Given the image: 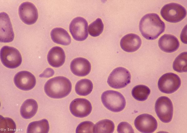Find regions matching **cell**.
Returning a JSON list of instances; mask_svg holds the SVG:
<instances>
[{
	"instance_id": "obj_1",
	"label": "cell",
	"mask_w": 187,
	"mask_h": 133,
	"mask_svg": "<svg viewBox=\"0 0 187 133\" xmlns=\"http://www.w3.org/2000/svg\"><path fill=\"white\" fill-rule=\"evenodd\" d=\"M164 22L155 13L145 14L141 18L139 23V29L142 35L148 40H154L165 30Z\"/></svg>"
},
{
	"instance_id": "obj_2",
	"label": "cell",
	"mask_w": 187,
	"mask_h": 133,
	"mask_svg": "<svg viewBox=\"0 0 187 133\" xmlns=\"http://www.w3.org/2000/svg\"><path fill=\"white\" fill-rule=\"evenodd\" d=\"M72 90L70 80L63 76H57L48 80L44 86L46 95L53 99H61L67 96Z\"/></svg>"
},
{
	"instance_id": "obj_3",
	"label": "cell",
	"mask_w": 187,
	"mask_h": 133,
	"mask_svg": "<svg viewBox=\"0 0 187 133\" xmlns=\"http://www.w3.org/2000/svg\"><path fill=\"white\" fill-rule=\"evenodd\" d=\"M101 99L104 106L113 112H120L125 107L124 97L117 91L108 90L104 92L101 95Z\"/></svg>"
},
{
	"instance_id": "obj_4",
	"label": "cell",
	"mask_w": 187,
	"mask_h": 133,
	"mask_svg": "<svg viewBox=\"0 0 187 133\" xmlns=\"http://www.w3.org/2000/svg\"><path fill=\"white\" fill-rule=\"evenodd\" d=\"M185 8L180 4L172 3L164 5L161 8L160 14L167 21L176 23L183 20L186 15Z\"/></svg>"
},
{
	"instance_id": "obj_5",
	"label": "cell",
	"mask_w": 187,
	"mask_h": 133,
	"mask_svg": "<svg viewBox=\"0 0 187 133\" xmlns=\"http://www.w3.org/2000/svg\"><path fill=\"white\" fill-rule=\"evenodd\" d=\"M131 76L129 72L123 67L114 69L109 75L107 83L111 87L119 89L126 87L130 82Z\"/></svg>"
},
{
	"instance_id": "obj_6",
	"label": "cell",
	"mask_w": 187,
	"mask_h": 133,
	"mask_svg": "<svg viewBox=\"0 0 187 133\" xmlns=\"http://www.w3.org/2000/svg\"><path fill=\"white\" fill-rule=\"evenodd\" d=\"M0 59L3 65L9 69H15L19 66L22 58L19 51L15 48L4 46L0 50Z\"/></svg>"
},
{
	"instance_id": "obj_7",
	"label": "cell",
	"mask_w": 187,
	"mask_h": 133,
	"mask_svg": "<svg viewBox=\"0 0 187 133\" xmlns=\"http://www.w3.org/2000/svg\"><path fill=\"white\" fill-rule=\"evenodd\" d=\"M155 110L156 114L162 122L168 123L171 120L173 113V107L171 100L168 97L162 96L155 102Z\"/></svg>"
},
{
	"instance_id": "obj_8",
	"label": "cell",
	"mask_w": 187,
	"mask_h": 133,
	"mask_svg": "<svg viewBox=\"0 0 187 133\" xmlns=\"http://www.w3.org/2000/svg\"><path fill=\"white\" fill-rule=\"evenodd\" d=\"M181 84L180 79L177 75L173 73H168L164 74L159 78L158 85L161 92L170 94L176 91Z\"/></svg>"
},
{
	"instance_id": "obj_9",
	"label": "cell",
	"mask_w": 187,
	"mask_h": 133,
	"mask_svg": "<svg viewBox=\"0 0 187 133\" xmlns=\"http://www.w3.org/2000/svg\"><path fill=\"white\" fill-rule=\"evenodd\" d=\"M88 23L84 18L78 17L73 18L69 26V31L73 38L77 41L85 40L88 37Z\"/></svg>"
},
{
	"instance_id": "obj_10",
	"label": "cell",
	"mask_w": 187,
	"mask_h": 133,
	"mask_svg": "<svg viewBox=\"0 0 187 133\" xmlns=\"http://www.w3.org/2000/svg\"><path fill=\"white\" fill-rule=\"evenodd\" d=\"M18 14L20 18L25 23L31 25L34 23L38 18L37 9L32 3L26 2L19 7Z\"/></svg>"
},
{
	"instance_id": "obj_11",
	"label": "cell",
	"mask_w": 187,
	"mask_h": 133,
	"mask_svg": "<svg viewBox=\"0 0 187 133\" xmlns=\"http://www.w3.org/2000/svg\"><path fill=\"white\" fill-rule=\"evenodd\" d=\"M134 125L138 130L144 133L154 132L158 126L156 119L152 115L147 114L138 116L134 120Z\"/></svg>"
},
{
	"instance_id": "obj_12",
	"label": "cell",
	"mask_w": 187,
	"mask_h": 133,
	"mask_svg": "<svg viewBox=\"0 0 187 133\" xmlns=\"http://www.w3.org/2000/svg\"><path fill=\"white\" fill-rule=\"evenodd\" d=\"M69 110L74 116L83 118L87 116L91 113L92 106L88 100L78 98L72 101L69 105Z\"/></svg>"
},
{
	"instance_id": "obj_13",
	"label": "cell",
	"mask_w": 187,
	"mask_h": 133,
	"mask_svg": "<svg viewBox=\"0 0 187 133\" xmlns=\"http://www.w3.org/2000/svg\"><path fill=\"white\" fill-rule=\"evenodd\" d=\"M13 81L18 88L24 91L32 89L36 84L35 76L27 71H22L17 73L14 76Z\"/></svg>"
},
{
	"instance_id": "obj_14",
	"label": "cell",
	"mask_w": 187,
	"mask_h": 133,
	"mask_svg": "<svg viewBox=\"0 0 187 133\" xmlns=\"http://www.w3.org/2000/svg\"><path fill=\"white\" fill-rule=\"evenodd\" d=\"M0 42L7 43L12 42L14 38L13 32L10 18L4 12L0 13Z\"/></svg>"
},
{
	"instance_id": "obj_15",
	"label": "cell",
	"mask_w": 187,
	"mask_h": 133,
	"mask_svg": "<svg viewBox=\"0 0 187 133\" xmlns=\"http://www.w3.org/2000/svg\"><path fill=\"white\" fill-rule=\"evenodd\" d=\"M70 68L72 73L79 77L88 75L91 69V65L86 59L78 57L73 59L71 62Z\"/></svg>"
},
{
	"instance_id": "obj_16",
	"label": "cell",
	"mask_w": 187,
	"mask_h": 133,
	"mask_svg": "<svg viewBox=\"0 0 187 133\" xmlns=\"http://www.w3.org/2000/svg\"><path fill=\"white\" fill-rule=\"evenodd\" d=\"M140 38L134 33L127 34L121 39L120 45L122 49L127 52H133L137 51L141 44Z\"/></svg>"
},
{
	"instance_id": "obj_17",
	"label": "cell",
	"mask_w": 187,
	"mask_h": 133,
	"mask_svg": "<svg viewBox=\"0 0 187 133\" xmlns=\"http://www.w3.org/2000/svg\"><path fill=\"white\" fill-rule=\"evenodd\" d=\"M158 45L160 49L165 52H173L179 48V42L174 36L170 34H164L159 39Z\"/></svg>"
},
{
	"instance_id": "obj_18",
	"label": "cell",
	"mask_w": 187,
	"mask_h": 133,
	"mask_svg": "<svg viewBox=\"0 0 187 133\" xmlns=\"http://www.w3.org/2000/svg\"><path fill=\"white\" fill-rule=\"evenodd\" d=\"M65 54L63 49L59 46L52 48L48 51L47 59L49 64L53 67L58 68L62 66L65 60Z\"/></svg>"
},
{
	"instance_id": "obj_19",
	"label": "cell",
	"mask_w": 187,
	"mask_h": 133,
	"mask_svg": "<svg viewBox=\"0 0 187 133\" xmlns=\"http://www.w3.org/2000/svg\"><path fill=\"white\" fill-rule=\"evenodd\" d=\"M51 38L53 41L63 45H68L71 42L70 36L65 29L61 28H53L50 33Z\"/></svg>"
},
{
	"instance_id": "obj_20",
	"label": "cell",
	"mask_w": 187,
	"mask_h": 133,
	"mask_svg": "<svg viewBox=\"0 0 187 133\" xmlns=\"http://www.w3.org/2000/svg\"><path fill=\"white\" fill-rule=\"evenodd\" d=\"M38 107V103L35 100L32 99H27L23 102L21 107V115L24 119H30L36 114Z\"/></svg>"
},
{
	"instance_id": "obj_21",
	"label": "cell",
	"mask_w": 187,
	"mask_h": 133,
	"mask_svg": "<svg viewBox=\"0 0 187 133\" xmlns=\"http://www.w3.org/2000/svg\"><path fill=\"white\" fill-rule=\"evenodd\" d=\"M49 129L48 120L46 119L30 123L27 128L28 133H48Z\"/></svg>"
},
{
	"instance_id": "obj_22",
	"label": "cell",
	"mask_w": 187,
	"mask_h": 133,
	"mask_svg": "<svg viewBox=\"0 0 187 133\" xmlns=\"http://www.w3.org/2000/svg\"><path fill=\"white\" fill-rule=\"evenodd\" d=\"M92 81L88 79H83L76 83L75 87L76 93L80 96H85L89 94L93 89Z\"/></svg>"
},
{
	"instance_id": "obj_23",
	"label": "cell",
	"mask_w": 187,
	"mask_h": 133,
	"mask_svg": "<svg viewBox=\"0 0 187 133\" xmlns=\"http://www.w3.org/2000/svg\"><path fill=\"white\" fill-rule=\"evenodd\" d=\"M114 122L111 120L104 119L97 122L94 126V133H112L114 129Z\"/></svg>"
},
{
	"instance_id": "obj_24",
	"label": "cell",
	"mask_w": 187,
	"mask_h": 133,
	"mask_svg": "<svg viewBox=\"0 0 187 133\" xmlns=\"http://www.w3.org/2000/svg\"><path fill=\"white\" fill-rule=\"evenodd\" d=\"M150 93V90L147 86L138 85L134 87L132 90V95L136 100L144 101L147 99Z\"/></svg>"
},
{
	"instance_id": "obj_25",
	"label": "cell",
	"mask_w": 187,
	"mask_h": 133,
	"mask_svg": "<svg viewBox=\"0 0 187 133\" xmlns=\"http://www.w3.org/2000/svg\"><path fill=\"white\" fill-rule=\"evenodd\" d=\"M187 53L183 52L178 55L174 61L173 64L174 70L179 73L187 71Z\"/></svg>"
},
{
	"instance_id": "obj_26",
	"label": "cell",
	"mask_w": 187,
	"mask_h": 133,
	"mask_svg": "<svg viewBox=\"0 0 187 133\" xmlns=\"http://www.w3.org/2000/svg\"><path fill=\"white\" fill-rule=\"evenodd\" d=\"M16 129V125L13 120L9 118L4 117L0 115V131L1 133H13Z\"/></svg>"
},
{
	"instance_id": "obj_27",
	"label": "cell",
	"mask_w": 187,
	"mask_h": 133,
	"mask_svg": "<svg viewBox=\"0 0 187 133\" xmlns=\"http://www.w3.org/2000/svg\"><path fill=\"white\" fill-rule=\"evenodd\" d=\"M104 27L101 19L98 18L88 26V30L89 34L93 37L98 36L102 33Z\"/></svg>"
},
{
	"instance_id": "obj_28",
	"label": "cell",
	"mask_w": 187,
	"mask_h": 133,
	"mask_svg": "<svg viewBox=\"0 0 187 133\" xmlns=\"http://www.w3.org/2000/svg\"><path fill=\"white\" fill-rule=\"evenodd\" d=\"M94 124L90 121H84L80 123L77 126L76 133H94Z\"/></svg>"
},
{
	"instance_id": "obj_29",
	"label": "cell",
	"mask_w": 187,
	"mask_h": 133,
	"mask_svg": "<svg viewBox=\"0 0 187 133\" xmlns=\"http://www.w3.org/2000/svg\"><path fill=\"white\" fill-rule=\"evenodd\" d=\"M117 131L119 133H134L131 125L126 122H122L118 125Z\"/></svg>"
},
{
	"instance_id": "obj_30",
	"label": "cell",
	"mask_w": 187,
	"mask_h": 133,
	"mask_svg": "<svg viewBox=\"0 0 187 133\" xmlns=\"http://www.w3.org/2000/svg\"><path fill=\"white\" fill-rule=\"evenodd\" d=\"M54 74V71L52 69L48 68L39 75V77L40 78H48L52 76Z\"/></svg>"
},
{
	"instance_id": "obj_31",
	"label": "cell",
	"mask_w": 187,
	"mask_h": 133,
	"mask_svg": "<svg viewBox=\"0 0 187 133\" xmlns=\"http://www.w3.org/2000/svg\"><path fill=\"white\" fill-rule=\"evenodd\" d=\"M186 25L183 29L180 35V38L182 42L187 44Z\"/></svg>"
}]
</instances>
